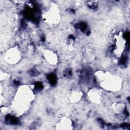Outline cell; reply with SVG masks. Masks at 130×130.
Here are the masks:
<instances>
[{"label":"cell","instance_id":"obj_1","mask_svg":"<svg viewBox=\"0 0 130 130\" xmlns=\"http://www.w3.org/2000/svg\"><path fill=\"white\" fill-rule=\"evenodd\" d=\"M18 89L13 104L15 110L22 113L28 108L29 104L33 99V92L29 88L25 86L23 88L20 87Z\"/></svg>","mask_w":130,"mask_h":130},{"label":"cell","instance_id":"obj_2","mask_svg":"<svg viewBox=\"0 0 130 130\" xmlns=\"http://www.w3.org/2000/svg\"><path fill=\"white\" fill-rule=\"evenodd\" d=\"M97 82L105 90L116 91L121 84L119 78L110 73L99 72L96 74Z\"/></svg>","mask_w":130,"mask_h":130},{"label":"cell","instance_id":"obj_3","mask_svg":"<svg viewBox=\"0 0 130 130\" xmlns=\"http://www.w3.org/2000/svg\"><path fill=\"white\" fill-rule=\"evenodd\" d=\"M20 53L16 48H12L11 50L6 52L5 54V59L6 61H9L10 63L17 62L19 59Z\"/></svg>","mask_w":130,"mask_h":130}]
</instances>
